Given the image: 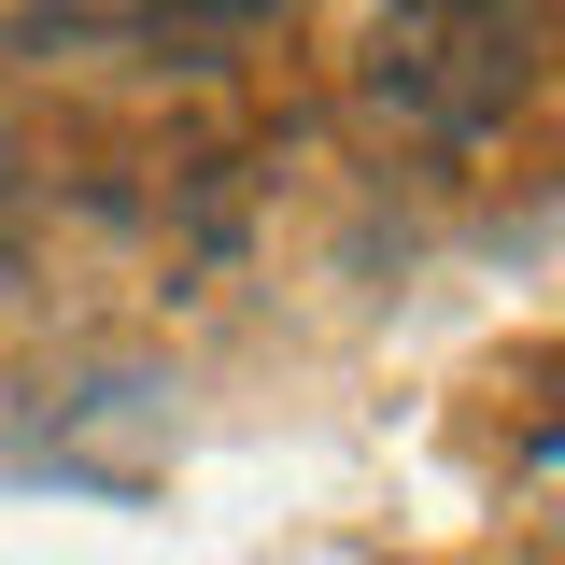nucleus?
<instances>
[{
    "instance_id": "f257e3e1",
    "label": "nucleus",
    "mask_w": 565,
    "mask_h": 565,
    "mask_svg": "<svg viewBox=\"0 0 565 565\" xmlns=\"http://www.w3.org/2000/svg\"><path fill=\"white\" fill-rule=\"evenodd\" d=\"M537 85V14L523 0H396L353 57V99L424 156H467L509 128V99Z\"/></svg>"
},
{
    "instance_id": "f03ea898",
    "label": "nucleus",
    "mask_w": 565,
    "mask_h": 565,
    "mask_svg": "<svg viewBox=\"0 0 565 565\" xmlns=\"http://www.w3.org/2000/svg\"><path fill=\"white\" fill-rule=\"evenodd\" d=\"M282 0H141V43H170V57H226V43H255Z\"/></svg>"
}]
</instances>
